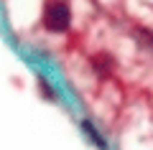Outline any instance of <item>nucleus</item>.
Returning <instances> with one entry per match:
<instances>
[{
	"mask_svg": "<svg viewBox=\"0 0 153 150\" xmlns=\"http://www.w3.org/2000/svg\"><path fill=\"white\" fill-rule=\"evenodd\" d=\"M92 66L100 71V74H110V71H112V56H105V54L102 56H94Z\"/></svg>",
	"mask_w": 153,
	"mask_h": 150,
	"instance_id": "nucleus-2",
	"label": "nucleus"
},
{
	"mask_svg": "<svg viewBox=\"0 0 153 150\" xmlns=\"http://www.w3.org/2000/svg\"><path fill=\"white\" fill-rule=\"evenodd\" d=\"M38 84H41V92H44V94H46V97H54V89H51V86H49V84H46V81H44V79L38 81Z\"/></svg>",
	"mask_w": 153,
	"mask_h": 150,
	"instance_id": "nucleus-4",
	"label": "nucleus"
},
{
	"mask_svg": "<svg viewBox=\"0 0 153 150\" xmlns=\"http://www.w3.org/2000/svg\"><path fill=\"white\" fill-rule=\"evenodd\" d=\"M82 127H84V132H87V135H89V137H92V140H94V145H100V148H105V143H102V137H100V135H97V132H94V127H92V125H89V122H84V125H82Z\"/></svg>",
	"mask_w": 153,
	"mask_h": 150,
	"instance_id": "nucleus-3",
	"label": "nucleus"
},
{
	"mask_svg": "<svg viewBox=\"0 0 153 150\" xmlns=\"http://www.w3.org/2000/svg\"><path fill=\"white\" fill-rule=\"evenodd\" d=\"M71 23V10L64 0H49L44 5V26L54 33H64Z\"/></svg>",
	"mask_w": 153,
	"mask_h": 150,
	"instance_id": "nucleus-1",
	"label": "nucleus"
}]
</instances>
